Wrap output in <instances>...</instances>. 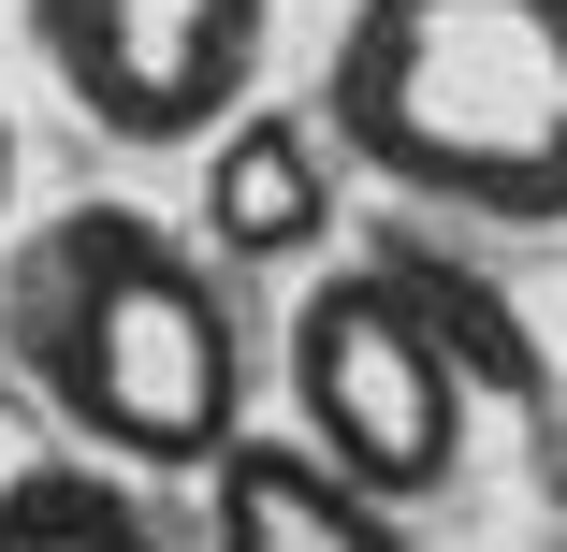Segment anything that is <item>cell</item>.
<instances>
[{"mask_svg": "<svg viewBox=\"0 0 567 552\" xmlns=\"http://www.w3.org/2000/svg\"><path fill=\"white\" fill-rule=\"evenodd\" d=\"M320 132L379 189L553 233L567 218V0H350Z\"/></svg>", "mask_w": 567, "mask_h": 552, "instance_id": "7a4b0ae2", "label": "cell"}, {"mask_svg": "<svg viewBox=\"0 0 567 552\" xmlns=\"http://www.w3.org/2000/svg\"><path fill=\"white\" fill-rule=\"evenodd\" d=\"M204 552H408V509L350 494L306 436H234L204 466Z\"/></svg>", "mask_w": 567, "mask_h": 552, "instance_id": "8992f818", "label": "cell"}, {"mask_svg": "<svg viewBox=\"0 0 567 552\" xmlns=\"http://www.w3.org/2000/svg\"><path fill=\"white\" fill-rule=\"evenodd\" d=\"M0 350L117 480H204L248 436V305L146 204H59L0 248Z\"/></svg>", "mask_w": 567, "mask_h": 552, "instance_id": "6da1fadb", "label": "cell"}, {"mask_svg": "<svg viewBox=\"0 0 567 552\" xmlns=\"http://www.w3.org/2000/svg\"><path fill=\"white\" fill-rule=\"evenodd\" d=\"M30 44L117 146H218L262 102V0H30Z\"/></svg>", "mask_w": 567, "mask_h": 552, "instance_id": "277c9868", "label": "cell"}, {"mask_svg": "<svg viewBox=\"0 0 567 552\" xmlns=\"http://www.w3.org/2000/svg\"><path fill=\"white\" fill-rule=\"evenodd\" d=\"M0 218H16V117H0ZM0 248H16V233H0Z\"/></svg>", "mask_w": 567, "mask_h": 552, "instance_id": "9c48e42d", "label": "cell"}, {"mask_svg": "<svg viewBox=\"0 0 567 552\" xmlns=\"http://www.w3.org/2000/svg\"><path fill=\"white\" fill-rule=\"evenodd\" d=\"M334 233V132L320 117H277V102H248L234 132L204 146V262H306Z\"/></svg>", "mask_w": 567, "mask_h": 552, "instance_id": "5b68a950", "label": "cell"}, {"mask_svg": "<svg viewBox=\"0 0 567 552\" xmlns=\"http://www.w3.org/2000/svg\"><path fill=\"white\" fill-rule=\"evenodd\" d=\"M379 277L408 291V320L436 335V364L466 378V393H495V407H538V393H553V364H538V335H524V305H509L495 277H466L451 248H379Z\"/></svg>", "mask_w": 567, "mask_h": 552, "instance_id": "52a82bcc", "label": "cell"}, {"mask_svg": "<svg viewBox=\"0 0 567 552\" xmlns=\"http://www.w3.org/2000/svg\"><path fill=\"white\" fill-rule=\"evenodd\" d=\"M277 378H291V436L379 509H422L466 480V378L436 364V335L408 320V291L379 262H334L291 291V335H277Z\"/></svg>", "mask_w": 567, "mask_h": 552, "instance_id": "3957f363", "label": "cell"}, {"mask_svg": "<svg viewBox=\"0 0 567 552\" xmlns=\"http://www.w3.org/2000/svg\"><path fill=\"white\" fill-rule=\"evenodd\" d=\"M0 552H189V538L117 466L59 451V466H16V480H0Z\"/></svg>", "mask_w": 567, "mask_h": 552, "instance_id": "ba28073f", "label": "cell"}, {"mask_svg": "<svg viewBox=\"0 0 567 552\" xmlns=\"http://www.w3.org/2000/svg\"><path fill=\"white\" fill-rule=\"evenodd\" d=\"M0 480H16V466H0Z\"/></svg>", "mask_w": 567, "mask_h": 552, "instance_id": "30bf717a", "label": "cell"}]
</instances>
